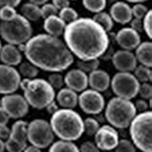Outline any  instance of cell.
<instances>
[{
    "mask_svg": "<svg viewBox=\"0 0 152 152\" xmlns=\"http://www.w3.org/2000/svg\"><path fill=\"white\" fill-rule=\"evenodd\" d=\"M134 76L140 83H150L152 79L151 67L140 65L134 69Z\"/></svg>",
    "mask_w": 152,
    "mask_h": 152,
    "instance_id": "83f0119b",
    "label": "cell"
},
{
    "mask_svg": "<svg viewBox=\"0 0 152 152\" xmlns=\"http://www.w3.org/2000/svg\"><path fill=\"white\" fill-rule=\"evenodd\" d=\"M99 127H100L99 121L94 118H87L84 121V133H86L90 137L95 135Z\"/></svg>",
    "mask_w": 152,
    "mask_h": 152,
    "instance_id": "1f68e13d",
    "label": "cell"
},
{
    "mask_svg": "<svg viewBox=\"0 0 152 152\" xmlns=\"http://www.w3.org/2000/svg\"><path fill=\"white\" fill-rule=\"evenodd\" d=\"M115 42L121 49L132 51L136 49L141 43V35L131 27H124L115 34Z\"/></svg>",
    "mask_w": 152,
    "mask_h": 152,
    "instance_id": "9a60e30c",
    "label": "cell"
},
{
    "mask_svg": "<svg viewBox=\"0 0 152 152\" xmlns=\"http://www.w3.org/2000/svg\"><path fill=\"white\" fill-rule=\"evenodd\" d=\"M28 1L32 4H35L37 6H42L43 4L48 2V0H28Z\"/></svg>",
    "mask_w": 152,
    "mask_h": 152,
    "instance_id": "f907efd6",
    "label": "cell"
},
{
    "mask_svg": "<svg viewBox=\"0 0 152 152\" xmlns=\"http://www.w3.org/2000/svg\"><path fill=\"white\" fill-rule=\"evenodd\" d=\"M5 151V142L0 139V152Z\"/></svg>",
    "mask_w": 152,
    "mask_h": 152,
    "instance_id": "816d5d0a",
    "label": "cell"
},
{
    "mask_svg": "<svg viewBox=\"0 0 152 152\" xmlns=\"http://www.w3.org/2000/svg\"><path fill=\"white\" fill-rule=\"evenodd\" d=\"M21 76L15 66L0 64V94L15 93L20 86Z\"/></svg>",
    "mask_w": 152,
    "mask_h": 152,
    "instance_id": "7c38bea8",
    "label": "cell"
},
{
    "mask_svg": "<svg viewBox=\"0 0 152 152\" xmlns=\"http://www.w3.org/2000/svg\"><path fill=\"white\" fill-rule=\"evenodd\" d=\"M55 135L50 123L42 118L33 119L28 123L27 139L31 145L43 149L49 147L54 142Z\"/></svg>",
    "mask_w": 152,
    "mask_h": 152,
    "instance_id": "ba28073f",
    "label": "cell"
},
{
    "mask_svg": "<svg viewBox=\"0 0 152 152\" xmlns=\"http://www.w3.org/2000/svg\"><path fill=\"white\" fill-rule=\"evenodd\" d=\"M47 82L50 84V86L54 90H61L64 85H65L64 76L60 72H52V74L48 76Z\"/></svg>",
    "mask_w": 152,
    "mask_h": 152,
    "instance_id": "d6a6232c",
    "label": "cell"
},
{
    "mask_svg": "<svg viewBox=\"0 0 152 152\" xmlns=\"http://www.w3.org/2000/svg\"><path fill=\"white\" fill-rule=\"evenodd\" d=\"M135 57L141 65L151 67L152 66V43L151 42H141L136 48Z\"/></svg>",
    "mask_w": 152,
    "mask_h": 152,
    "instance_id": "603a6c76",
    "label": "cell"
},
{
    "mask_svg": "<svg viewBox=\"0 0 152 152\" xmlns=\"http://www.w3.org/2000/svg\"><path fill=\"white\" fill-rule=\"evenodd\" d=\"M0 106H1V98H0Z\"/></svg>",
    "mask_w": 152,
    "mask_h": 152,
    "instance_id": "9f6ffc18",
    "label": "cell"
},
{
    "mask_svg": "<svg viewBox=\"0 0 152 152\" xmlns=\"http://www.w3.org/2000/svg\"><path fill=\"white\" fill-rule=\"evenodd\" d=\"M64 81L66 88L76 93H81L87 90L89 86L88 74L78 69H73L67 71V73L64 76Z\"/></svg>",
    "mask_w": 152,
    "mask_h": 152,
    "instance_id": "2e32d148",
    "label": "cell"
},
{
    "mask_svg": "<svg viewBox=\"0 0 152 152\" xmlns=\"http://www.w3.org/2000/svg\"><path fill=\"white\" fill-rule=\"evenodd\" d=\"M94 143L102 151H112L115 148L119 141V136L117 129L110 124H104L99 127L95 133Z\"/></svg>",
    "mask_w": 152,
    "mask_h": 152,
    "instance_id": "4fadbf2b",
    "label": "cell"
},
{
    "mask_svg": "<svg viewBox=\"0 0 152 152\" xmlns=\"http://www.w3.org/2000/svg\"><path fill=\"white\" fill-rule=\"evenodd\" d=\"M69 1H70V0H69ZM73 1H75V0H73Z\"/></svg>",
    "mask_w": 152,
    "mask_h": 152,
    "instance_id": "680465c9",
    "label": "cell"
},
{
    "mask_svg": "<svg viewBox=\"0 0 152 152\" xmlns=\"http://www.w3.org/2000/svg\"><path fill=\"white\" fill-rule=\"evenodd\" d=\"M17 10L15 7L3 6L0 8V19L1 21H10L17 17Z\"/></svg>",
    "mask_w": 152,
    "mask_h": 152,
    "instance_id": "836d02e7",
    "label": "cell"
},
{
    "mask_svg": "<svg viewBox=\"0 0 152 152\" xmlns=\"http://www.w3.org/2000/svg\"><path fill=\"white\" fill-rule=\"evenodd\" d=\"M64 42L71 54L81 61L102 57L110 45L108 33L90 18H78L66 24Z\"/></svg>",
    "mask_w": 152,
    "mask_h": 152,
    "instance_id": "6da1fadb",
    "label": "cell"
},
{
    "mask_svg": "<svg viewBox=\"0 0 152 152\" xmlns=\"http://www.w3.org/2000/svg\"><path fill=\"white\" fill-rule=\"evenodd\" d=\"M82 3L86 10L94 14L100 13L107 5L106 0H82Z\"/></svg>",
    "mask_w": 152,
    "mask_h": 152,
    "instance_id": "f1b7e54d",
    "label": "cell"
},
{
    "mask_svg": "<svg viewBox=\"0 0 152 152\" xmlns=\"http://www.w3.org/2000/svg\"><path fill=\"white\" fill-rule=\"evenodd\" d=\"M115 152H136V146L130 140L121 139L115 146Z\"/></svg>",
    "mask_w": 152,
    "mask_h": 152,
    "instance_id": "e575fe53",
    "label": "cell"
},
{
    "mask_svg": "<svg viewBox=\"0 0 152 152\" xmlns=\"http://www.w3.org/2000/svg\"><path fill=\"white\" fill-rule=\"evenodd\" d=\"M49 123L60 140L74 142L84 134V119L73 109H59L51 115Z\"/></svg>",
    "mask_w": 152,
    "mask_h": 152,
    "instance_id": "3957f363",
    "label": "cell"
},
{
    "mask_svg": "<svg viewBox=\"0 0 152 152\" xmlns=\"http://www.w3.org/2000/svg\"><path fill=\"white\" fill-rule=\"evenodd\" d=\"M131 23V28L136 32H138L139 34H141L143 31L142 29V19L139 18H132V20L130 21Z\"/></svg>",
    "mask_w": 152,
    "mask_h": 152,
    "instance_id": "7bdbcfd3",
    "label": "cell"
},
{
    "mask_svg": "<svg viewBox=\"0 0 152 152\" xmlns=\"http://www.w3.org/2000/svg\"><path fill=\"white\" fill-rule=\"evenodd\" d=\"M103 152H112V151H103Z\"/></svg>",
    "mask_w": 152,
    "mask_h": 152,
    "instance_id": "6f0895ef",
    "label": "cell"
},
{
    "mask_svg": "<svg viewBox=\"0 0 152 152\" xmlns=\"http://www.w3.org/2000/svg\"><path fill=\"white\" fill-rule=\"evenodd\" d=\"M41 12H42V18L43 19L46 18H49L51 15H56L59 13V11L56 9V7L52 3L43 4L41 7Z\"/></svg>",
    "mask_w": 152,
    "mask_h": 152,
    "instance_id": "f35d334b",
    "label": "cell"
},
{
    "mask_svg": "<svg viewBox=\"0 0 152 152\" xmlns=\"http://www.w3.org/2000/svg\"><path fill=\"white\" fill-rule=\"evenodd\" d=\"M58 17L61 18L64 22L69 24V23L72 22L78 18V13L76 12V10H74L73 8H71L69 6V7L64 8V9L60 10L58 13Z\"/></svg>",
    "mask_w": 152,
    "mask_h": 152,
    "instance_id": "4dcf8cb0",
    "label": "cell"
},
{
    "mask_svg": "<svg viewBox=\"0 0 152 152\" xmlns=\"http://www.w3.org/2000/svg\"><path fill=\"white\" fill-rule=\"evenodd\" d=\"M109 15L114 22H118L123 25L130 23L133 18L131 7L124 1H117L112 4Z\"/></svg>",
    "mask_w": 152,
    "mask_h": 152,
    "instance_id": "e0dca14e",
    "label": "cell"
},
{
    "mask_svg": "<svg viewBox=\"0 0 152 152\" xmlns=\"http://www.w3.org/2000/svg\"><path fill=\"white\" fill-rule=\"evenodd\" d=\"M125 1L130 2V3H135V4H137V3H142V2H145V1H147V0H125Z\"/></svg>",
    "mask_w": 152,
    "mask_h": 152,
    "instance_id": "f5cc1de1",
    "label": "cell"
},
{
    "mask_svg": "<svg viewBox=\"0 0 152 152\" xmlns=\"http://www.w3.org/2000/svg\"><path fill=\"white\" fill-rule=\"evenodd\" d=\"M93 19L95 22H97L107 33L110 32L114 27V20L112 19L111 15L108 13H105V12H100V13L95 14Z\"/></svg>",
    "mask_w": 152,
    "mask_h": 152,
    "instance_id": "4316f807",
    "label": "cell"
},
{
    "mask_svg": "<svg viewBox=\"0 0 152 152\" xmlns=\"http://www.w3.org/2000/svg\"><path fill=\"white\" fill-rule=\"evenodd\" d=\"M19 88L23 91V96L29 106L34 109H45V107L55 99V90L45 79L23 78Z\"/></svg>",
    "mask_w": 152,
    "mask_h": 152,
    "instance_id": "277c9868",
    "label": "cell"
},
{
    "mask_svg": "<svg viewBox=\"0 0 152 152\" xmlns=\"http://www.w3.org/2000/svg\"><path fill=\"white\" fill-rule=\"evenodd\" d=\"M21 0H0V8L3 6H11V7H17L20 4Z\"/></svg>",
    "mask_w": 152,
    "mask_h": 152,
    "instance_id": "7dc6e473",
    "label": "cell"
},
{
    "mask_svg": "<svg viewBox=\"0 0 152 152\" xmlns=\"http://www.w3.org/2000/svg\"><path fill=\"white\" fill-rule=\"evenodd\" d=\"M142 99L149 100L152 97V86L150 83H141L139 88V94Z\"/></svg>",
    "mask_w": 152,
    "mask_h": 152,
    "instance_id": "74e56055",
    "label": "cell"
},
{
    "mask_svg": "<svg viewBox=\"0 0 152 152\" xmlns=\"http://www.w3.org/2000/svg\"><path fill=\"white\" fill-rule=\"evenodd\" d=\"M23 152H42V149L34 145H27Z\"/></svg>",
    "mask_w": 152,
    "mask_h": 152,
    "instance_id": "681fc988",
    "label": "cell"
},
{
    "mask_svg": "<svg viewBox=\"0 0 152 152\" xmlns=\"http://www.w3.org/2000/svg\"><path fill=\"white\" fill-rule=\"evenodd\" d=\"M2 48V43H1V39H0V50Z\"/></svg>",
    "mask_w": 152,
    "mask_h": 152,
    "instance_id": "11a10c76",
    "label": "cell"
},
{
    "mask_svg": "<svg viewBox=\"0 0 152 152\" xmlns=\"http://www.w3.org/2000/svg\"><path fill=\"white\" fill-rule=\"evenodd\" d=\"M24 55L28 62L39 69L48 72H61L73 64L74 57L65 42L47 34L32 36L25 43Z\"/></svg>",
    "mask_w": 152,
    "mask_h": 152,
    "instance_id": "7a4b0ae2",
    "label": "cell"
},
{
    "mask_svg": "<svg viewBox=\"0 0 152 152\" xmlns=\"http://www.w3.org/2000/svg\"><path fill=\"white\" fill-rule=\"evenodd\" d=\"M66 26V23L64 22L58 17V15L46 18H45V21H43V29L46 32V34L53 36V37L60 38L61 36H63Z\"/></svg>",
    "mask_w": 152,
    "mask_h": 152,
    "instance_id": "44dd1931",
    "label": "cell"
},
{
    "mask_svg": "<svg viewBox=\"0 0 152 152\" xmlns=\"http://www.w3.org/2000/svg\"><path fill=\"white\" fill-rule=\"evenodd\" d=\"M99 66H100V61H99V59L89 60V61H81V60H79L77 62L78 69L84 71L85 73L93 72L94 70L98 69Z\"/></svg>",
    "mask_w": 152,
    "mask_h": 152,
    "instance_id": "f546056e",
    "label": "cell"
},
{
    "mask_svg": "<svg viewBox=\"0 0 152 152\" xmlns=\"http://www.w3.org/2000/svg\"><path fill=\"white\" fill-rule=\"evenodd\" d=\"M137 115L134 103L128 99L115 96L111 98L105 108V119L115 129H125Z\"/></svg>",
    "mask_w": 152,
    "mask_h": 152,
    "instance_id": "5b68a950",
    "label": "cell"
},
{
    "mask_svg": "<svg viewBox=\"0 0 152 152\" xmlns=\"http://www.w3.org/2000/svg\"><path fill=\"white\" fill-rule=\"evenodd\" d=\"M11 135V128L8 127L7 125L0 126V139L3 140L4 142L10 138Z\"/></svg>",
    "mask_w": 152,
    "mask_h": 152,
    "instance_id": "f6af8a7d",
    "label": "cell"
},
{
    "mask_svg": "<svg viewBox=\"0 0 152 152\" xmlns=\"http://www.w3.org/2000/svg\"><path fill=\"white\" fill-rule=\"evenodd\" d=\"M111 88L115 96L131 100L139 94L140 82L132 72L115 73L111 79Z\"/></svg>",
    "mask_w": 152,
    "mask_h": 152,
    "instance_id": "9c48e42d",
    "label": "cell"
},
{
    "mask_svg": "<svg viewBox=\"0 0 152 152\" xmlns=\"http://www.w3.org/2000/svg\"><path fill=\"white\" fill-rule=\"evenodd\" d=\"M78 104L88 115H99L105 108V99L101 93L94 90H85L78 95Z\"/></svg>",
    "mask_w": 152,
    "mask_h": 152,
    "instance_id": "8fae6325",
    "label": "cell"
},
{
    "mask_svg": "<svg viewBox=\"0 0 152 152\" xmlns=\"http://www.w3.org/2000/svg\"><path fill=\"white\" fill-rule=\"evenodd\" d=\"M26 146H23L19 143L14 142L13 140L8 139L5 141V150L8 152H23Z\"/></svg>",
    "mask_w": 152,
    "mask_h": 152,
    "instance_id": "ab89813d",
    "label": "cell"
},
{
    "mask_svg": "<svg viewBox=\"0 0 152 152\" xmlns=\"http://www.w3.org/2000/svg\"><path fill=\"white\" fill-rule=\"evenodd\" d=\"M9 121H10L9 115H7V113L4 111L3 108L0 106V126L7 125Z\"/></svg>",
    "mask_w": 152,
    "mask_h": 152,
    "instance_id": "bcb514c9",
    "label": "cell"
},
{
    "mask_svg": "<svg viewBox=\"0 0 152 152\" xmlns=\"http://www.w3.org/2000/svg\"><path fill=\"white\" fill-rule=\"evenodd\" d=\"M55 96L57 104L64 109H74L78 105V94L69 88H62Z\"/></svg>",
    "mask_w": 152,
    "mask_h": 152,
    "instance_id": "ffe728a7",
    "label": "cell"
},
{
    "mask_svg": "<svg viewBox=\"0 0 152 152\" xmlns=\"http://www.w3.org/2000/svg\"><path fill=\"white\" fill-rule=\"evenodd\" d=\"M136 111L140 112V113H143V112L149 111V105L145 99H139V100L136 101V103H134Z\"/></svg>",
    "mask_w": 152,
    "mask_h": 152,
    "instance_id": "b9f144b4",
    "label": "cell"
},
{
    "mask_svg": "<svg viewBox=\"0 0 152 152\" xmlns=\"http://www.w3.org/2000/svg\"><path fill=\"white\" fill-rule=\"evenodd\" d=\"M52 4L56 7L58 11L64 9V8L69 7L70 1L69 0H52Z\"/></svg>",
    "mask_w": 152,
    "mask_h": 152,
    "instance_id": "ee69618b",
    "label": "cell"
},
{
    "mask_svg": "<svg viewBox=\"0 0 152 152\" xmlns=\"http://www.w3.org/2000/svg\"><path fill=\"white\" fill-rule=\"evenodd\" d=\"M131 142L142 152H152V112L136 115L129 124Z\"/></svg>",
    "mask_w": 152,
    "mask_h": 152,
    "instance_id": "8992f818",
    "label": "cell"
},
{
    "mask_svg": "<svg viewBox=\"0 0 152 152\" xmlns=\"http://www.w3.org/2000/svg\"><path fill=\"white\" fill-rule=\"evenodd\" d=\"M1 107L10 118L19 119L28 114L30 106L23 95L14 93L1 98Z\"/></svg>",
    "mask_w": 152,
    "mask_h": 152,
    "instance_id": "30bf717a",
    "label": "cell"
},
{
    "mask_svg": "<svg viewBox=\"0 0 152 152\" xmlns=\"http://www.w3.org/2000/svg\"><path fill=\"white\" fill-rule=\"evenodd\" d=\"M89 86L91 90H94L99 93L106 91L111 85V77L107 71L103 69H95L88 75Z\"/></svg>",
    "mask_w": 152,
    "mask_h": 152,
    "instance_id": "ac0fdd59",
    "label": "cell"
},
{
    "mask_svg": "<svg viewBox=\"0 0 152 152\" xmlns=\"http://www.w3.org/2000/svg\"><path fill=\"white\" fill-rule=\"evenodd\" d=\"M112 63L119 72H133L138 65L137 59L131 51L121 49L112 56Z\"/></svg>",
    "mask_w": 152,
    "mask_h": 152,
    "instance_id": "5bb4252c",
    "label": "cell"
},
{
    "mask_svg": "<svg viewBox=\"0 0 152 152\" xmlns=\"http://www.w3.org/2000/svg\"><path fill=\"white\" fill-rule=\"evenodd\" d=\"M45 109H46L47 113H48L49 115H53L55 112H57L59 110V105L57 104V102H55V100H54V101H52L51 103H49L48 105L45 107Z\"/></svg>",
    "mask_w": 152,
    "mask_h": 152,
    "instance_id": "c3c4849f",
    "label": "cell"
},
{
    "mask_svg": "<svg viewBox=\"0 0 152 152\" xmlns=\"http://www.w3.org/2000/svg\"><path fill=\"white\" fill-rule=\"evenodd\" d=\"M27 121H20V119L17 121L11 127V135L9 139L13 140L14 142H18L23 146H27Z\"/></svg>",
    "mask_w": 152,
    "mask_h": 152,
    "instance_id": "7402d4cb",
    "label": "cell"
},
{
    "mask_svg": "<svg viewBox=\"0 0 152 152\" xmlns=\"http://www.w3.org/2000/svg\"><path fill=\"white\" fill-rule=\"evenodd\" d=\"M0 61L4 65L11 66H18L22 62V52L18 48L17 45L7 43L2 45L0 50Z\"/></svg>",
    "mask_w": 152,
    "mask_h": 152,
    "instance_id": "d6986e66",
    "label": "cell"
},
{
    "mask_svg": "<svg viewBox=\"0 0 152 152\" xmlns=\"http://www.w3.org/2000/svg\"><path fill=\"white\" fill-rule=\"evenodd\" d=\"M33 28L31 22L21 15H17L10 21L0 22V36L7 43L19 45L26 43L32 38Z\"/></svg>",
    "mask_w": 152,
    "mask_h": 152,
    "instance_id": "52a82bcc",
    "label": "cell"
},
{
    "mask_svg": "<svg viewBox=\"0 0 152 152\" xmlns=\"http://www.w3.org/2000/svg\"><path fill=\"white\" fill-rule=\"evenodd\" d=\"M18 67V72L20 74L21 77L26 78V79H34L37 78L39 74V69L33 64H31L28 61L21 62L19 64Z\"/></svg>",
    "mask_w": 152,
    "mask_h": 152,
    "instance_id": "484cf974",
    "label": "cell"
},
{
    "mask_svg": "<svg viewBox=\"0 0 152 152\" xmlns=\"http://www.w3.org/2000/svg\"><path fill=\"white\" fill-rule=\"evenodd\" d=\"M107 2H110V3H115V2H117L118 1V0H106Z\"/></svg>",
    "mask_w": 152,
    "mask_h": 152,
    "instance_id": "db71d44e",
    "label": "cell"
},
{
    "mask_svg": "<svg viewBox=\"0 0 152 152\" xmlns=\"http://www.w3.org/2000/svg\"><path fill=\"white\" fill-rule=\"evenodd\" d=\"M48 152H80V150L73 142L59 140L57 142H52Z\"/></svg>",
    "mask_w": 152,
    "mask_h": 152,
    "instance_id": "d4e9b609",
    "label": "cell"
},
{
    "mask_svg": "<svg viewBox=\"0 0 152 152\" xmlns=\"http://www.w3.org/2000/svg\"><path fill=\"white\" fill-rule=\"evenodd\" d=\"M80 152H100L99 148L96 146V145L94 143V142L87 141L85 142H83L79 147Z\"/></svg>",
    "mask_w": 152,
    "mask_h": 152,
    "instance_id": "60d3db41",
    "label": "cell"
},
{
    "mask_svg": "<svg viewBox=\"0 0 152 152\" xmlns=\"http://www.w3.org/2000/svg\"><path fill=\"white\" fill-rule=\"evenodd\" d=\"M142 29L145 33L149 39L152 38V11L148 10V12L142 18Z\"/></svg>",
    "mask_w": 152,
    "mask_h": 152,
    "instance_id": "d590c367",
    "label": "cell"
},
{
    "mask_svg": "<svg viewBox=\"0 0 152 152\" xmlns=\"http://www.w3.org/2000/svg\"><path fill=\"white\" fill-rule=\"evenodd\" d=\"M20 15H23L28 21H38L42 18L41 7L27 2L20 8Z\"/></svg>",
    "mask_w": 152,
    "mask_h": 152,
    "instance_id": "cb8c5ba5",
    "label": "cell"
},
{
    "mask_svg": "<svg viewBox=\"0 0 152 152\" xmlns=\"http://www.w3.org/2000/svg\"><path fill=\"white\" fill-rule=\"evenodd\" d=\"M132 9V15L135 18H139V19H142L145 18V15L146 13L148 12V8L145 5H143L142 3H137L131 8Z\"/></svg>",
    "mask_w": 152,
    "mask_h": 152,
    "instance_id": "8d00e7d4",
    "label": "cell"
}]
</instances>
